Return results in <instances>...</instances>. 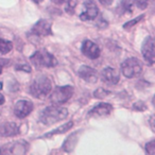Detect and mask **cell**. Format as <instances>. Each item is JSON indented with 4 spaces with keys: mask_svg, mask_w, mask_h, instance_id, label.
<instances>
[{
    "mask_svg": "<svg viewBox=\"0 0 155 155\" xmlns=\"http://www.w3.org/2000/svg\"><path fill=\"white\" fill-rule=\"evenodd\" d=\"M68 116V110L66 107H63L58 104L52 106H48L39 115V121L43 124L51 125L61 120H64Z\"/></svg>",
    "mask_w": 155,
    "mask_h": 155,
    "instance_id": "6da1fadb",
    "label": "cell"
},
{
    "mask_svg": "<svg viewBox=\"0 0 155 155\" xmlns=\"http://www.w3.org/2000/svg\"><path fill=\"white\" fill-rule=\"evenodd\" d=\"M52 91L51 81L48 77L41 74L35 78L30 86V93L33 97L43 99L46 96H48Z\"/></svg>",
    "mask_w": 155,
    "mask_h": 155,
    "instance_id": "7a4b0ae2",
    "label": "cell"
},
{
    "mask_svg": "<svg viewBox=\"0 0 155 155\" xmlns=\"http://www.w3.org/2000/svg\"><path fill=\"white\" fill-rule=\"evenodd\" d=\"M30 62L35 67H54L58 65V60L52 55L50 52H48L45 49H41L35 51L30 56Z\"/></svg>",
    "mask_w": 155,
    "mask_h": 155,
    "instance_id": "3957f363",
    "label": "cell"
},
{
    "mask_svg": "<svg viewBox=\"0 0 155 155\" xmlns=\"http://www.w3.org/2000/svg\"><path fill=\"white\" fill-rule=\"evenodd\" d=\"M121 72L125 78H132L138 77L142 71V65L140 61L136 58H127L124 62L121 64Z\"/></svg>",
    "mask_w": 155,
    "mask_h": 155,
    "instance_id": "277c9868",
    "label": "cell"
},
{
    "mask_svg": "<svg viewBox=\"0 0 155 155\" xmlns=\"http://www.w3.org/2000/svg\"><path fill=\"white\" fill-rule=\"evenodd\" d=\"M74 89L71 85H65V86H58L53 89L50 95V101L53 104H64L72 97Z\"/></svg>",
    "mask_w": 155,
    "mask_h": 155,
    "instance_id": "5b68a950",
    "label": "cell"
},
{
    "mask_svg": "<svg viewBox=\"0 0 155 155\" xmlns=\"http://www.w3.org/2000/svg\"><path fill=\"white\" fill-rule=\"evenodd\" d=\"M154 45L155 41L152 36H148L144 39L143 44L141 47V53L143 56L144 61L148 62V64L153 65L155 60V53H154Z\"/></svg>",
    "mask_w": 155,
    "mask_h": 155,
    "instance_id": "8992f818",
    "label": "cell"
},
{
    "mask_svg": "<svg viewBox=\"0 0 155 155\" xmlns=\"http://www.w3.org/2000/svg\"><path fill=\"white\" fill-rule=\"evenodd\" d=\"M99 14V9L97 5L93 0H86L84 2V9L83 12L80 14V19L85 21V20H94L97 18Z\"/></svg>",
    "mask_w": 155,
    "mask_h": 155,
    "instance_id": "52a82bcc",
    "label": "cell"
},
{
    "mask_svg": "<svg viewBox=\"0 0 155 155\" xmlns=\"http://www.w3.org/2000/svg\"><path fill=\"white\" fill-rule=\"evenodd\" d=\"M33 110V103L28 100H19L14 106V114L17 118L24 119Z\"/></svg>",
    "mask_w": 155,
    "mask_h": 155,
    "instance_id": "ba28073f",
    "label": "cell"
},
{
    "mask_svg": "<svg viewBox=\"0 0 155 155\" xmlns=\"http://www.w3.org/2000/svg\"><path fill=\"white\" fill-rule=\"evenodd\" d=\"M28 150V143L25 141L12 142V143L5 144L1 148L0 153L3 154H25Z\"/></svg>",
    "mask_w": 155,
    "mask_h": 155,
    "instance_id": "9c48e42d",
    "label": "cell"
},
{
    "mask_svg": "<svg viewBox=\"0 0 155 155\" xmlns=\"http://www.w3.org/2000/svg\"><path fill=\"white\" fill-rule=\"evenodd\" d=\"M31 32L35 35V36H47V35H51V22H49L46 19H39L36 24L33 26L32 31Z\"/></svg>",
    "mask_w": 155,
    "mask_h": 155,
    "instance_id": "30bf717a",
    "label": "cell"
},
{
    "mask_svg": "<svg viewBox=\"0 0 155 155\" xmlns=\"http://www.w3.org/2000/svg\"><path fill=\"white\" fill-rule=\"evenodd\" d=\"M82 53L91 60H96L100 56L101 50L99 46L91 41H85L82 45Z\"/></svg>",
    "mask_w": 155,
    "mask_h": 155,
    "instance_id": "8fae6325",
    "label": "cell"
},
{
    "mask_svg": "<svg viewBox=\"0 0 155 155\" xmlns=\"http://www.w3.org/2000/svg\"><path fill=\"white\" fill-rule=\"evenodd\" d=\"M78 75H79L82 80H84L85 82L91 83V84H94V83H96L98 81L97 71L94 68H91V67L86 66V65L81 66L80 68H79V70H78Z\"/></svg>",
    "mask_w": 155,
    "mask_h": 155,
    "instance_id": "7c38bea8",
    "label": "cell"
},
{
    "mask_svg": "<svg viewBox=\"0 0 155 155\" xmlns=\"http://www.w3.org/2000/svg\"><path fill=\"white\" fill-rule=\"evenodd\" d=\"M101 78L102 81L107 84H117L119 82V79H120V73L118 70H116L115 68L112 67H106L102 70L101 72Z\"/></svg>",
    "mask_w": 155,
    "mask_h": 155,
    "instance_id": "4fadbf2b",
    "label": "cell"
},
{
    "mask_svg": "<svg viewBox=\"0 0 155 155\" xmlns=\"http://www.w3.org/2000/svg\"><path fill=\"white\" fill-rule=\"evenodd\" d=\"M19 133V127L14 122L0 123V137H13Z\"/></svg>",
    "mask_w": 155,
    "mask_h": 155,
    "instance_id": "5bb4252c",
    "label": "cell"
},
{
    "mask_svg": "<svg viewBox=\"0 0 155 155\" xmlns=\"http://www.w3.org/2000/svg\"><path fill=\"white\" fill-rule=\"evenodd\" d=\"M113 105L110 103H99L93 110H89L88 116L91 117H103L107 116L112 113Z\"/></svg>",
    "mask_w": 155,
    "mask_h": 155,
    "instance_id": "9a60e30c",
    "label": "cell"
},
{
    "mask_svg": "<svg viewBox=\"0 0 155 155\" xmlns=\"http://www.w3.org/2000/svg\"><path fill=\"white\" fill-rule=\"evenodd\" d=\"M78 140H79V132H74L70 136L67 137V139L65 140V142L63 143V150L65 152H71L74 149L75 144H77Z\"/></svg>",
    "mask_w": 155,
    "mask_h": 155,
    "instance_id": "2e32d148",
    "label": "cell"
},
{
    "mask_svg": "<svg viewBox=\"0 0 155 155\" xmlns=\"http://www.w3.org/2000/svg\"><path fill=\"white\" fill-rule=\"evenodd\" d=\"M72 127H73V122H72V121H69V122H67V123H65V124H63L62 127H58V129H55V130H53V131H51V132H49V133H47L45 136H44V137L49 138V137H52V136H54V135L63 134V133H65V132L68 131V130H70Z\"/></svg>",
    "mask_w": 155,
    "mask_h": 155,
    "instance_id": "e0dca14e",
    "label": "cell"
},
{
    "mask_svg": "<svg viewBox=\"0 0 155 155\" xmlns=\"http://www.w3.org/2000/svg\"><path fill=\"white\" fill-rule=\"evenodd\" d=\"M13 48V44L10 41H7V39L0 38V53L1 54H7L9 53L10 51Z\"/></svg>",
    "mask_w": 155,
    "mask_h": 155,
    "instance_id": "ac0fdd59",
    "label": "cell"
},
{
    "mask_svg": "<svg viewBox=\"0 0 155 155\" xmlns=\"http://www.w3.org/2000/svg\"><path fill=\"white\" fill-rule=\"evenodd\" d=\"M119 11L121 12V14L124 11L132 13V3L131 0H121L120 5H119Z\"/></svg>",
    "mask_w": 155,
    "mask_h": 155,
    "instance_id": "d6986e66",
    "label": "cell"
},
{
    "mask_svg": "<svg viewBox=\"0 0 155 155\" xmlns=\"http://www.w3.org/2000/svg\"><path fill=\"white\" fill-rule=\"evenodd\" d=\"M144 17V15L142 14V15H139L138 17H136V18H134V19H132V20H130V21H127V22H125L124 25H123V28L124 29H131L133 26H135L137 22H139L140 20L142 19V18Z\"/></svg>",
    "mask_w": 155,
    "mask_h": 155,
    "instance_id": "ffe728a7",
    "label": "cell"
},
{
    "mask_svg": "<svg viewBox=\"0 0 155 155\" xmlns=\"http://www.w3.org/2000/svg\"><path fill=\"white\" fill-rule=\"evenodd\" d=\"M78 5V0H68L67 1V5H66V11L69 14H73L75 7Z\"/></svg>",
    "mask_w": 155,
    "mask_h": 155,
    "instance_id": "44dd1931",
    "label": "cell"
},
{
    "mask_svg": "<svg viewBox=\"0 0 155 155\" xmlns=\"http://www.w3.org/2000/svg\"><path fill=\"white\" fill-rule=\"evenodd\" d=\"M95 97L96 98H99V99H102V98H105L107 97V95H110V91H107L106 89L104 88H98L97 91H95Z\"/></svg>",
    "mask_w": 155,
    "mask_h": 155,
    "instance_id": "7402d4cb",
    "label": "cell"
},
{
    "mask_svg": "<svg viewBox=\"0 0 155 155\" xmlns=\"http://www.w3.org/2000/svg\"><path fill=\"white\" fill-rule=\"evenodd\" d=\"M146 152L150 155L155 154V140H151L146 144Z\"/></svg>",
    "mask_w": 155,
    "mask_h": 155,
    "instance_id": "603a6c76",
    "label": "cell"
},
{
    "mask_svg": "<svg viewBox=\"0 0 155 155\" xmlns=\"http://www.w3.org/2000/svg\"><path fill=\"white\" fill-rule=\"evenodd\" d=\"M16 69H17V70H22V71H25V72H31V71H32L31 67L29 66L28 64L17 65V66H16Z\"/></svg>",
    "mask_w": 155,
    "mask_h": 155,
    "instance_id": "cb8c5ba5",
    "label": "cell"
},
{
    "mask_svg": "<svg viewBox=\"0 0 155 155\" xmlns=\"http://www.w3.org/2000/svg\"><path fill=\"white\" fill-rule=\"evenodd\" d=\"M149 0H135V3L139 9H146L148 7Z\"/></svg>",
    "mask_w": 155,
    "mask_h": 155,
    "instance_id": "d4e9b609",
    "label": "cell"
},
{
    "mask_svg": "<svg viewBox=\"0 0 155 155\" xmlns=\"http://www.w3.org/2000/svg\"><path fill=\"white\" fill-rule=\"evenodd\" d=\"M146 104L143 103L142 101H139V102H136L134 104V110H146Z\"/></svg>",
    "mask_w": 155,
    "mask_h": 155,
    "instance_id": "484cf974",
    "label": "cell"
},
{
    "mask_svg": "<svg viewBox=\"0 0 155 155\" xmlns=\"http://www.w3.org/2000/svg\"><path fill=\"white\" fill-rule=\"evenodd\" d=\"M100 2L103 5H110L113 2V0H100Z\"/></svg>",
    "mask_w": 155,
    "mask_h": 155,
    "instance_id": "4316f807",
    "label": "cell"
},
{
    "mask_svg": "<svg viewBox=\"0 0 155 155\" xmlns=\"http://www.w3.org/2000/svg\"><path fill=\"white\" fill-rule=\"evenodd\" d=\"M64 1H65V0H52V2L56 3V5H62Z\"/></svg>",
    "mask_w": 155,
    "mask_h": 155,
    "instance_id": "83f0119b",
    "label": "cell"
},
{
    "mask_svg": "<svg viewBox=\"0 0 155 155\" xmlns=\"http://www.w3.org/2000/svg\"><path fill=\"white\" fill-rule=\"evenodd\" d=\"M5 97H3V96L0 94V104H3V103H5Z\"/></svg>",
    "mask_w": 155,
    "mask_h": 155,
    "instance_id": "f1b7e54d",
    "label": "cell"
},
{
    "mask_svg": "<svg viewBox=\"0 0 155 155\" xmlns=\"http://www.w3.org/2000/svg\"><path fill=\"white\" fill-rule=\"evenodd\" d=\"M35 3H41V2H43V0H33Z\"/></svg>",
    "mask_w": 155,
    "mask_h": 155,
    "instance_id": "f546056e",
    "label": "cell"
},
{
    "mask_svg": "<svg viewBox=\"0 0 155 155\" xmlns=\"http://www.w3.org/2000/svg\"><path fill=\"white\" fill-rule=\"evenodd\" d=\"M1 73H2V66L0 65V74H1Z\"/></svg>",
    "mask_w": 155,
    "mask_h": 155,
    "instance_id": "4dcf8cb0",
    "label": "cell"
},
{
    "mask_svg": "<svg viewBox=\"0 0 155 155\" xmlns=\"http://www.w3.org/2000/svg\"><path fill=\"white\" fill-rule=\"evenodd\" d=\"M0 89H2V82L0 81Z\"/></svg>",
    "mask_w": 155,
    "mask_h": 155,
    "instance_id": "1f68e13d",
    "label": "cell"
},
{
    "mask_svg": "<svg viewBox=\"0 0 155 155\" xmlns=\"http://www.w3.org/2000/svg\"><path fill=\"white\" fill-rule=\"evenodd\" d=\"M0 115H1V110H0Z\"/></svg>",
    "mask_w": 155,
    "mask_h": 155,
    "instance_id": "d6a6232c",
    "label": "cell"
}]
</instances>
